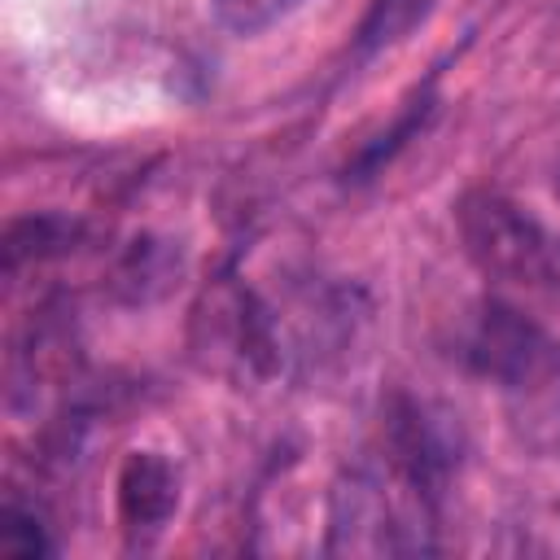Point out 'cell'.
<instances>
[{
	"label": "cell",
	"instance_id": "cell-1",
	"mask_svg": "<svg viewBox=\"0 0 560 560\" xmlns=\"http://www.w3.org/2000/svg\"><path fill=\"white\" fill-rule=\"evenodd\" d=\"M468 262L508 302H560V232L529 206L494 188H472L455 206Z\"/></svg>",
	"mask_w": 560,
	"mask_h": 560
},
{
	"label": "cell",
	"instance_id": "cell-2",
	"mask_svg": "<svg viewBox=\"0 0 560 560\" xmlns=\"http://www.w3.org/2000/svg\"><path fill=\"white\" fill-rule=\"evenodd\" d=\"M438 503L385 459L359 464L332 486L328 551H433Z\"/></svg>",
	"mask_w": 560,
	"mask_h": 560
},
{
	"label": "cell",
	"instance_id": "cell-3",
	"mask_svg": "<svg viewBox=\"0 0 560 560\" xmlns=\"http://www.w3.org/2000/svg\"><path fill=\"white\" fill-rule=\"evenodd\" d=\"M464 363L512 398H560V341L521 302L486 298L464 328Z\"/></svg>",
	"mask_w": 560,
	"mask_h": 560
},
{
	"label": "cell",
	"instance_id": "cell-4",
	"mask_svg": "<svg viewBox=\"0 0 560 560\" xmlns=\"http://www.w3.org/2000/svg\"><path fill=\"white\" fill-rule=\"evenodd\" d=\"M192 350L201 368L232 381H267L284 372L276 302L241 280H214L192 306Z\"/></svg>",
	"mask_w": 560,
	"mask_h": 560
},
{
	"label": "cell",
	"instance_id": "cell-5",
	"mask_svg": "<svg viewBox=\"0 0 560 560\" xmlns=\"http://www.w3.org/2000/svg\"><path fill=\"white\" fill-rule=\"evenodd\" d=\"M459 455H464L459 416H451L446 407H438L429 398H411V394H398L385 407L376 459H385L411 486H420L433 499H442L446 481L459 468Z\"/></svg>",
	"mask_w": 560,
	"mask_h": 560
},
{
	"label": "cell",
	"instance_id": "cell-6",
	"mask_svg": "<svg viewBox=\"0 0 560 560\" xmlns=\"http://www.w3.org/2000/svg\"><path fill=\"white\" fill-rule=\"evenodd\" d=\"M118 521L131 542H153L179 508V468L162 451H131L118 468Z\"/></svg>",
	"mask_w": 560,
	"mask_h": 560
},
{
	"label": "cell",
	"instance_id": "cell-7",
	"mask_svg": "<svg viewBox=\"0 0 560 560\" xmlns=\"http://www.w3.org/2000/svg\"><path fill=\"white\" fill-rule=\"evenodd\" d=\"M74 236H79V228L66 223V219H57V214L18 219V223H9V232H4V271L13 276V271L26 267V262L52 258V254H61Z\"/></svg>",
	"mask_w": 560,
	"mask_h": 560
},
{
	"label": "cell",
	"instance_id": "cell-8",
	"mask_svg": "<svg viewBox=\"0 0 560 560\" xmlns=\"http://www.w3.org/2000/svg\"><path fill=\"white\" fill-rule=\"evenodd\" d=\"M0 551L4 556H18V560H31V556H44L52 551L48 534H44V521L35 516V508H22V503H4L0 512Z\"/></svg>",
	"mask_w": 560,
	"mask_h": 560
},
{
	"label": "cell",
	"instance_id": "cell-9",
	"mask_svg": "<svg viewBox=\"0 0 560 560\" xmlns=\"http://www.w3.org/2000/svg\"><path fill=\"white\" fill-rule=\"evenodd\" d=\"M289 0H214V18L236 35H258L280 18Z\"/></svg>",
	"mask_w": 560,
	"mask_h": 560
},
{
	"label": "cell",
	"instance_id": "cell-10",
	"mask_svg": "<svg viewBox=\"0 0 560 560\" xmlns=\"http://www.w3.org/2000/svg\"><path fill=\"white\" fill-rule=\"evenodd\" d=\"M556 197H560V166H556Z\"/></svg>",
	"mask_w": 560,
	"mask_h": 560
}]
</instances>
